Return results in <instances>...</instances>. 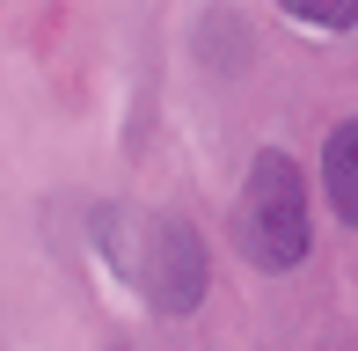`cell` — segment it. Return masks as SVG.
<instances>
[{
    "label": "cell",
    "mask_w": 358,
    "mask_h": 351,
    "mask_svg": "<svg viewBox=\"0 0 358 351\" xmlns=\"http://www.w3.org/2000/svg\"><path fill=\"white\" fill-rule=\"evenodd\" d=\"M278 8L307 29H358V0H278Z\"/></svg>",
    "instance_id": "277c9868"
},
{
    "label": "cell",
    "mask_w": 358,
    "mask_h": 351,
    "mask_svg": "<svg viewBox=\"0 0 358 351\" xmlns=\"http://www.w3.org/2000/svg\"><path fill=\"white\" fill-rule=\"evenodd\" d=\"M234 242L256 271H292L315 249V220H307V176L292 169V154L264 147L249 162V183H241L234 205Z\"/></svg>",
    "instance_id": "6da1fadb"
},
{
    "label": "cell",
    "mask_w": 358,
    "mask_h": 351,
    "mask_svg": "<svg viewBox=\"0 0 358 351\" xmlns=\"http://www.w3.org/2000/svg\"><path fill=\"white\" fill-rule=\"evenodd\" d=\"M322 190H329V213L358 227V117L322 139Z\"/></svg>",
    "instance_id": "3957f363"
},
{
    "label": "cell",
    "mask_w": 358,
    "mask_h": 351,
    "mask_svg": "<svg viewBox=\"0 0 358 351\" xmlns=\"http://www.w3.org/2000/svg\"><path fill=\"white\" fill-rule=\"evenodd\" d=\"M213 285V257H205V234L176 213L146 220V242H139V293L154 315H190Z\"/></svg>",
    "instance_id": "7a4b0ae2"
}]
</instances>
